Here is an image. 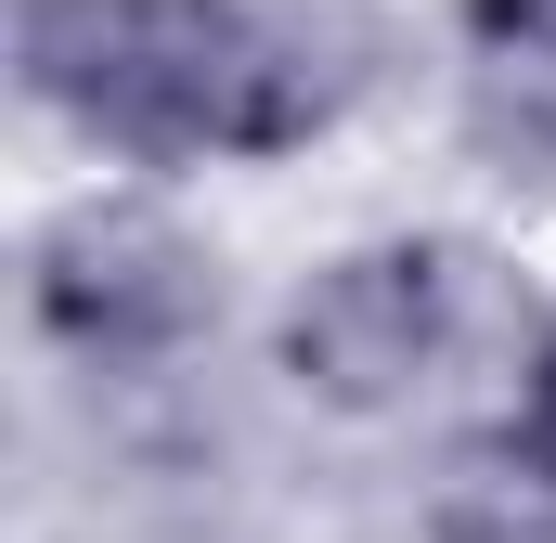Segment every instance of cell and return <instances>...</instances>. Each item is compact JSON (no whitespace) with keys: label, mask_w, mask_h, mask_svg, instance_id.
<instances>
[{"label":"cell","mask_w":556,"mask_h":543,"mask_svg":"<svg viewBox=\"0 0 556 543\" xmlns=\"http://www.w3.org/2000/svg\"><path fill=\"white\" fill-rule=\"evenodd\" d=\"M13 78L142 168L285 155L337 117V78L260 0H13Z\"/></svg>","instance_id":"1"},{"label":"cell","mask_w":556,"mask_h":543,"mask_svg":"<svg viewBox=\"0 0 556 543\" xmlns=\"http://www.w3.org/2000/svg\"><path fill=\"white\" fill-rule=\"evenodd\" d=\"M453 324H466V272H453V247L389 233V247L324 260L298 298H285L273 363H285V389L324 402V414H402L427 376H440Z\"/></svg>","instance_id":"2"},{"label":"cell","mask_w":556,"mask_h":543,"mask_svg":"<svg viewBox=\"0 0 556 543\" xmlns=\"http://www.w3.org/2000/svg\"><path fill=\"white\" fill-rule=\"evenodd\" d=\"M26 324L91 376H142V363H181L207 337V272L142 207H65L26 247Z\"/></svg>","instance_id":"3"},{"label":"cell","mask_w":556,"mask_h":543,"mask_svg":"<svg viewBox=\"0 0 556 543\" xmlns=\"http://www.w3.org/2000/svg\"><path fill=\"white\" fill-rule=\"evenodd\" d=\"M427 543H556V492L531 479V466H505V479H453L440 518H427Z\"/></svg>","instance_id":"4"},{"label":"cell","mask_w":556,"mask_h":543,"mask_svg":"<svg viewBox=\"0 0 556 543\" xmlns=\"http://www.w3.org/2000/svg\"><path fill=\"white\" fill-rule=\"evenodd\" d=\"M466 39L505 65H556V0H466Z\"/></svg>","instance_id":"5"},{"label":"cell","mask_w":556,"mask_h":543,"mask_svg":"<svg viewBox=\"0 0 556 543\" xmlns=\"http://www.w3.org/2000/svg\"><path fill=\"white\" fill-rule=\"evenodd\" d=\"M505 453H518V466L556 492V337L531 350V376H518V427H505Z\"/></svg>","instance_id":"6"}]
</instances>
